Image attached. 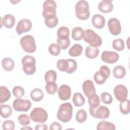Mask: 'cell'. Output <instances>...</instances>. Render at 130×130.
<instances>
[{"label": "cell", "mask_w": 130, "mask_h": 130, "mask_svg": "<svg viewBox=\"0 0 130 130\" xmlns=\"http://www.w3.org/2000/svg\"><path fill=\"white\" fill-rule=\"evenodd\" d=\"M73 115V107L71 103H66L61 104L57 113V118L62 122H68L71 120Z\"/></svg>", "instance_id": "1"}, {"label": "cell", "mask_w": 130, "mask_h": 130, "mask_svg": "<svg viewBox=\"0 0 130 130\" xmlns=\"http://www.w3.org/2000/svg\"><path fill=\"white\" fill-rule=\"evenodd\" d=\"M75 13L79 19L82 20L87 19L90 15L88 2L84 0L78 1L75 5Z\"/></svg>", "instance_id": "2"}, {"label": "cell", "mask_w": 130, "mask_h": 130, "mask_svg": "<svg viewBox=\"0 0 130 130\" xmlns=\"http://www.w3.org/2000/svg\"><path fill=\"white\" fill-rule=\"evenodd\" d=\"M83 39L90 46L94 47H100L102 44L101 37L90 29H87L85 30Z\"/></svg>", "instance_id": "3"}, {"label": "cell", "mask_w": 130, "mask_h": 130, "mask_svg": "<svg viewBox=\"0 0 130 130\" xmlns=\"http://www.w3.org/2000/svg\"><path fill=\"white\" fill-rule=\"evenodd\" d=\"M23 70L26 75H32L36 72V59L32 56L26 55L21 60Z\"/></svg>", "instance_id": "4"}, {"label": "cell", "mask_w": 130, "mask_h": 130, "mask_svg": "<svg viewBox=\"0 0 130 130\" xmlns=\"http://www.w3.org/2000/svg\"><path fill=\"white\" fill-rule=\"evenodd\" d=\"M20 43L23 50L27 53H33L36 50L35 39L31 35H27L22 37L20 39Z\"/></svg>", "instance_id": "5"}, {"label": "cell", "mask_w": 130, "mask_h": 130, "mask_svg": "<svg viewBox=\"0 0 130 130\" xmlns=\"http://www.w3.org/2000/svg\"><path fill=\"white\" fill-rule=\"evenodd\" d=\"M89 112L92 117L99 119H106L110 115L109 109L106 106L100 105L94 107H90Z\"/></svg>", "instance_id": "6"}, {"label": "cell", "mask_w": 130, "mask_h": 130, "mask_svg": "<svg viewBox=\"0 0 130 130\" xmlns=\"http://www.w3.org/2000/svg\"><path fill=\"white\" fill-rule=\"evenodd\" d=\"M30 118L34 122L44 123L48 119V114L45 110L42 108L36 107L33 109L30 113Z\"/></svg>", "instance_id": "7"}, {"label": "cell", "mask_w": 130, "mask_h": 130, "mask_svg": "<svg viewBox=\"0 0 130 130\" xmlns=\"http://www.w3.org/2000/svg\"><path fill=\"white\" fill-rule=\"evenodd\" d=\"M43 11L42 15L45 18L48 16L56 15V4L53 0L45 1L43 5Z\"/></svg>", "instance_id": "8"}, {"label": "cell", "mask_w": 130, "mask_h": 130, "mask_svg": "<svg viewBox=\"0 0 130 130\" xmlns=\"http://www.w3.org/2000/svg\"><path fill=\"white\" fill-rule=\"evenodd\" d=\"M31 102L28 100H23L21 98L15 99L13 104V107L16 111L27 112L31 107Z\"/></svg>", "instance_id": "9"}, {"label": "cell", "mask_w": 130, "mask_h": 130, "mask_svg": "<svg viewBox=\"0 0 130 130\" xmlns=\"http://www.w3.org/2000/svg\"><path fill=\"white\" fill-rule=\"evenodd\" d=\"M32 27L31 21L28 19H23L19 20L16 27V31L19 35L29 31Z\"/></svg>", "instance_id": "10"}, {"label": "cell", "mask_w": 130, "mask_h": 130, "mask_svg": "<svg viewBox=\"0 0 130 130\" xmlns=\"http://www.w3.org/2000/svg\"><path fill=\"white\" fill-rule=\"evenodd\" d=\"M109 30L111 34L114 36L119 35L121 30L120 21L116 18H111L108 21Z\"/></svg>", "instance_id": "11"}, {"label": "cell", "mask_w": 130, "mask_h": 130, "mask_svg": "<svg viewBox=\"0 0 130 130\" xmlns=\"http://www.w3.org/2000/svg\"><path fill=\"white\" fill-rule=\"evenodd\" d=\"M114 93L116 99L118 101L121 102L127 99L128 91L124 85L119 84L114 88Z\"/></svg>", "instance_id": "12"}, {"label": "cell", "mask_w": 130, "mask_h": 130, "mask_svg": "<svg viewBox=\"0 0 130 130\" xmlns=\"http://www.w3.org/2000/svg\"><path fill=\"white\" fill-rule=\"evenodd\" d=\"M119 54L114 51H104L101 56L102 60L108 63H114L117 62L119 59Z\"/></svg>", "instance_id": "13"}, {"label": "cell", "mask_w": 130, "mask_h": 130, "mask_svg": "<svg viewBox=\"0 0 130 130\" xmlns=\"http://www.w3.org/2000/svg\"><path fill=\"white\" fill-rule=\"evenodd\" d=\"M84 93L88 99L96 94V90L93 82L90 80L85 81L82 84Z\"/></svg>", "instance_id": "14"}, {"label": "cell", "mask_w": 130, "mask_h": 130, "mask_svg": "<svg viewBox=\"0 0 130 130\" xmlns=\"http://www.w3.org/2000/svg\"><path fill=\"white\" fill-rule=\"evenodd\" d=\"M58 95L59 99L62 101L69 100L71 95V89L67 85L63 84L61 85L58 89Z\"/></svg>", "instance_id": "15"}, {"label": "cell", "mask_w": 130, "mask_h": 130, "mask_svg": "<svg viewBox=\"0 0 130 130\" xmlns=\"http://www.w3.org/2000/svg\"><path fill=\"white\" fill-rule=\"evenodd\" d=\"M98 8L103 13H107L111 12L113 9L112 1L103 0L101 1L98 4Z\"/></svg>", "instance_id": "16"}, {"label": "cell", "mask_w": 130, "mask_h": 130, "mask_svg": "<svg viewBox=\"0 0 130 130\" xmlns=\"http://www.w3.org/2000/svg\"><path fill=\"white\" fill-rule=\"evenodd\" d=\"M1 27L4 25L6 27L10 28H12L15 24V18L13 15L11 14H6L4 17L1 18Z\"/></svg>", "instance_id": "17"}, {"label": "cell", "mask_w": 130, "mask_h": 130, "mask_svg": "<svg viewBox=\"0 0 130 130\" xmlns=\"http://www.w3.org/2000/svg\"><path fill=\"white\" fill-rule=\"evenodd\" d=\"M92 25L98 29L103 28L105 24V19L103 16L100 14H95L91 19Z\"/></svg>", "instance_id": "18"}, {"label": "cell", "mask_w": 130, "mask_h": 130, "mask_svg": "<svg viewBox=\"0 0 130 130\" xmlns=\"http://www.w3.org/2000/svg\"><path fill=\"white\" fill-rule=\"evenodd\" d=\"M11 96V92L6 86H0V103L3 104L9 100Z\"/></svg>", "instance_id": "19"}, {"label": "cell", "mask_w": 130, "mask_h": 130, "mask_svg": "<svg viewBox=\"0 0 130 130\" xmlns=\"http://www.w3.org/2000/svg\"><path fill=\"white\" fill-rule=\"evenodd\" d=\"M85 55L88 58H95L99 54V49L97 47L88 46L85 50Z\"/></svg>", "instance_id": "20"}, {"label": "cell", "mask_w": 130, "mask_h": 130, "mask_svg": "<svg viewBox=\"0 0 130 130\" xmlns=\"http://www.w3.org/2000/svg\"><path fill=\"white\" fill-rule=\"evenodd\" d=\"M83 51L82 46L79 44H74L69 49V54L70 56L77 57L80 55Z\"/></svg>", "instance_id": "21"}, {"label": "cell", "mask_w": 130, "mask_h": 130, "mask_svg": "<svg viewBox=\"0 0 130 130\" xmlns=\"http://www.w3.org/2000/svg\"><path fill=\"white\" fill-rule=\"evenodd\" d=\"M84 35V31L81 27H75L72 29V37L76 41L81 40L83 38Z\"/></svg>", "instance_id": "22"}, {"label": "cell", "mask_w": 130, "mask_h": 130, "mask_svg": "<svg viewBox=\"0 0 130 130\" xmlns=\"http://www.w3.org/2000/svg\"><path fill=\"white\" fill-rule=\"evenodd\" d=\"M2 64L3 69L7 71H11L13 70L15 66L14 60L10 57H6L3 59Z\"/></svg>", "instance_id": "23"}, {"label": "cell", "mask_w": 130, "mask_h": 130, "mask_svg": "<svg viewBox=\"0 0 130 130\" xmlns=\"http://www.w3.org/2000/svg\"><path fill=\"white\" fill-rule=\"evenodd\" d=\"M31 99L35 102H39L42 100L44 97V92L40 88L34 89L30 93Z\"/></svg>", "instance_id": "24"}, {"label": "cell", "mask_w": 130, "mask_h": 130, "mask_svg": "<svg viewBox=\"0 0 130 130\" xmlns=\"http://www.w3.org/2000/svg\"><path fill=\"white\" fill-rule=\"evenodd\" d=\"M113 74L117 79H122L126 74V70L122 66H117L113 70Z\"/></svg>", "instance_id": "25"}, {"label": "cell", "mask_w": 130, "mask_h": 130, "mask_svg": "<svg viewBox=\"0 0 130 130\" xmlns=\"http://www.w3.org/2000/svg\"><path fill=\"white\" fill-rule=\"evenodd\" d=\"M57 37L58 39L64 40L69 39L70 30L66 26H61L57 30Z\"/></svg>", "instance_id": "26"}, {"label": "cell", "mask_w": 130, "mask_h": 130, "mask_svg": "<svg viewBox=\"0 0 130 130\" xmlns=\"http://www.w3.org/2000/svg\"><path fill=\"white\" fill-rule=\"evenodd\" d=\"M72 101L76 107L82 106L85 103V99L80 92H76L74 94Z\"/></svg>", "instance_id": "27"}, {"label": "cell", "mask_w": 130, "mask_h": 130, "mask_svg": "<svg viewBox=\"0 0 130 130\" xmlns=\"http://www.w3.org/2000/svg\"><path fill=\"white\" fill-rule=\"evenodd\" d=\"M115 125L111 123L106 121H100L96 126V129L98 130L101 129H111L115 130Z\"/></svg>", "instance_id": "28"}, {"label": "cell", "mask_w": 130, "mask_h": 130, "mask_svg": "<svg viewBox=\"0 0 130 130\" xmlns=\"http://www.w3.org/2000/svg\"><path fill=\"white\" fill-rule=\"evenodd\" d=\"M58 20L56 15L50 16L45 18V23L49 28H53L58 24Z\"/></svg>", "instance_id": "29"}, {"label": "cell", "mask_w": 130, "mask_h": 130, "mask_svg": "<svg viewBox=\"0 0 130 130\" xmlns=\"http://www.w3.org/2000/svg\"><path fill=\"white\" fill-rule=\"evenodd\" d=\"M1 115L4 118L9 117L12 113V110L10 106L8 105H2L0 107Z\"/></svg>", "instance_id": "30"}, {"label": "cell", "mask_w": 130, "mask_h": 130, "mask_svg": "<svg viewBox=\"0 0 130 130\" xmlns=\"http://www.w3.org/2000/svg\"><path fill=\"white\" fill-rule=\"evenodd\" d=\"M120 111L122 114L127 115L130 112V102L128 100H125L120 102L119 105Z\"/></svg>", "instance_id": "31"}, {"label": "cell", "mask_w": 130, "mask_h": 130, "mask_svg": "<svg viewBox=\"0 0 130 130\" xmlns=\"http://www.w3.org/2000/svg\"><path fill=\"white\" fill-rule=\"evenodd\" d=\"M57 78V74L54 70L48 71L45 75V80L46 83L48 82H55Z\"/></svg>", "instance_id": "32"}, {"label": "cell", "mask_w": 130, "mask_h": 130, "mask_svg": "<svg viewBox=\"0 0 130 130\" xmlns=\"http://www.w3.org/2000/svg\"><path fill=\"white\" fill-rule=\"evenodd\" d=\"M113 48L117 51H122L124 48V43L122 39L119 38L114 40L112 42Z\"/></svg>", "instance_id": "33"}, {"label": "cell", "mask_w": 130, "mask_h": 130, "mask_svg": "<svg viewBox=\"0 0 130 130\" xmlns=\"http://www.w3.org/2000/svg\"><path fill=\"white\" fill-rule=\"evenodd\" d=\"M87 119V113L83 109L79 110L76 115V120L78 123H83Z\"/></svg>", "instance_id": "34"}, {"label": "cell", "mask_w": 130, "mask_h": 130, "mask_svg": "<svg viewBox=\"0 0 130 130\" xmlns=\"http://www.w3.org/2000/svg\"><path fill=\"white\" fill-rule=\"evenodd\" d=\"M45 89L47 93L53 95L57 90V85L55 82H48L45 86Z\"/></svg>", "instance_id": "35"}, {"label": "cell", "mask_w": 130, "mask_h": 130, "mask_svg": "<svg viewBox=\"0 0 130 130\" xmlns=\"http://www.w3.org/2000/svg\"><path fill=\"white\" fill-rule=\"evenodd\" d=\"M56 66L58 70L61 72H66L69 67V62L67 59H59L57 61Z\"/></svg>", "instance_id": "36"}, {"label": "cell", "mask_w": 130, "mask_h": 130, "mask_svg": "<svg viewBox=\"0 0 130 130\" xmlns=\"http://www.w3.org/2000/svg\"><path fill=\"white\" fill-rule=\"evenodd\" d=\"M88 104L90 106V107H94L97 106L100 104V99L99 95L95 94L91 97L88 99Z\"/></svg>", "instance_id": "37"}, {"label": "cell", "mask_w": 130, "mask_h": 130, "mask_svg": "<svg viewBox=\"0 0 130 130\" xmlns=\"http://www.w3.org/2000/svg\"><path fill=\"white\" fill-rule=\"evenodd\" d=\"M12 92L15 97L21 98L24 94V89L21 86H16L13 88Z\"/></svg>", "instance_id": "38"}, {"label": "cell", "mask_w": 130, "mask_h": 130, "mask_svg": "<svg viewBox=\"0 0 130 130\" xmlns=\"http://www.w3.org/2000/svg\"><path fill=\"white\" fill-rule=\"evenodd\" d=\"M48 50L50 53L53 56H57L60 52V48L56 44H51L48 48Z\"/></svg>", "instance_id": "39"}, {"label": "cell", "mask_w": 130, "mask_h": 130, "mask_svg": "<svg viewBox=\"0 0 130 130\" xmlns=\"http://www.w3.org/2000/svg\"><path fill=\"white\" fill-rule=\"evenodd\" d=\"M18 121L20 124L23 126L27 125L30 123L29 117L26 114H22L18 116Z\"/></svg>", "instance_id": "40"}, {"label": "cell", "mask_w": 130, "mask_h": 130, "mask_svg": "<svg viewBox=\"0 0 130 130\" xmlns=\"http://www.w3.org/2000/svg\"><path fill=\"white\" fill-rule=\"evenodd\" d=\"M102 101L106 104H110L112 103L113 99L111 95L107 92H104L101 95Z\"/></svg>", "instance_id": "41"}, {"label": "cell", "mask_w": 130, "mask_h": 130, "mask_svg": "<svg viewBox=\"0 0 130 130\" xmlns=\"http://www.w3.org/2000/svg\"><path fill=\"white\" fill-rule=\"evenodd\" d=\"M69 62V67L66 71V72L68 74H71L75 72L77 67V64L76 61L72 59H67Z\"/></svg>", "instance_id": "42"}, {"label": "cell", "mask_w": 130, "mask_h": 130, "mask_svg": "<svg viewBox=\"0 0 130 130\" xmlns=\"http://www.w3.org/2000/svg\"><path fill=\"white\" fill-rule=\"evenodd\" d=\"M57 44L61 49L64 50V49H66L70 46V39H64V40H60V39H57Z\"/></svg>", "instance_id": "43"}, {"label": "cell", "mask_w": 130, "mask_h": 130, "mask_svg": "<svg viewBox=\"0 0 130 130\" xmlns=\"http://www.w3.org/2000/svg\"><path fill=\"white\" fill-rule=\"evenodd\" d=\"M99 73L103 77L107 80L110 75V70L107 66H102L100 69Z\"/></svg>", "instance_id": "44"}, {"label": "cell", "mask_w": 130, "mask_h": 130, "mask_svg": "<svg viewBox=\"0 0 130 130\" xmlns=\"http://www.w3.org/2000/svg\"><path fill=\"white\" fill-rule=\"evenodd\" d=\"M2 128L5 130H14L15 129V123L11 120H5L2 124Z\"/></svg>", "instance_id": "45"}, {"label": "cell", "mask_w": 130, "mask_h": 130, "mask_svg": "<svg viewBox=\"0 0 130 130\" xmlns=\"http://www.w3.org/2000/svg\"><path fill=\"white\" fill-rule=\"evenodd\" d=\"M93 79L95 83L99 85L104 84L106 80V79H105L101 75V74L99 73V71H98L95 73V74L94 75Z\"/></svg>", "instance_id": "46"}, {"label": "cell", "mask_w": 130, "mask_h": 130, "mask_svg": "<svg viewBox=\"0 0 130 130\" xmlns=\"http://www.w3.org/2000/svg\"><path fill=\"white\" fill-rule=\"evenodd\" d=\"M49 129L50 130H54V129L61 130L62 129V126L59 123L56 122H54L52 123L50 125Z\"/></svg>", "instance_id": "47"}, {"label": "cell", "mask_w": 130, "mask_h": 130, "mask_svg": "<svg viewBox=\"0 0 130 130\" xmlns=\"http://www.w3.org/2000/svg\"><path fill=\"white\" fill-rule=\"evenodd\" d=\"M47 125L46 124L43 123L37 124L35 127L36 130H47Z\"/></svg>", "instance_id": "48"}, {"label": "cell", "mask_w": 130, "mask_h": 130, "mask_svg": "<svg viewBox=\"0 0 130 130\" xmlns=\"http://www.w3.org/2000/svg\"><path fill=\"white\" fill-rule=\"evenodd\" d=\"M21 129H32V128L30 127H28V126H25V127H23L22 128H21Z\"/></svg>", "instance_id": "49"}]
</instances>
